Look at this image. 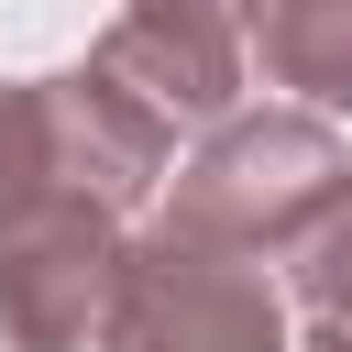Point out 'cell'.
Instances as JSON below:
<instances>
[{"mask_svg":"<svg viewBox=\"0 0 352 352\" xmlns=\"http://www.w3.org/2000/svg\"><path fill=\"white\" fill-rule=\"evenodd\" d=\"M176 154V121L154 99H132L99 55L66 77H11L0 99V220L44 209V198H88V209H132Z\"/></svg>","mask_w":352,"mask_h":352,"instance_id":"1","label":"cell"},{"mask_svg":"<svg viewBox=\"0 0 352 352\" xmlns=\"http://www.w3.org/2000/svg\"><path fill=\"white\" fill-rule=\"evenodd\" d=\"M352 187V154L308 121V110H253V121H220L187 165H176V198H165V231L209 242V253H297L330 198Z\"/></svg>","mask_w":352,"mask_h":352,"instance_id":"2","label":"cell"},{"mask_svg":"<svg viewBox=\"0 0 352 352\" xmlns=\"http://www.w3.org/2000/svg\"><path fill=\"white\" fill-rule=\"evenodd\" d=\"M99 352H297V341H286V308H275L264 264L209 253L187 231H143L121 253Z\"/></svg>","mask_w":352,"mask_h":352,"instance_id":"3","label":"cell"},{"mask_svg":"<svg viewBox=\"0 0 352 352\" xmlns=\"http://www.w3.org/2000/svg\"><path fill=\"white\" fill-rule=\"evenodd\" d=\"M121 209L88 198H44L22 220H0V341L11 352H77L110 319L121 286Z\"/></svg>","mask_w":352,"mask_h":352,"instance_id":"4","label":"cell"},{"mask_svg":"<svg viewBox=\"0 0 352 352\" xmlns=\"http://www.w3.org/2000/svg\"><path fill=\"white\" fill-rule=\"evenodd\" d=\"M253 33H264V0H121V22L99 33V66L154 99L165 121H242V88H253Z\"/></svg>","mask_w":352,"mask_h":352,"instance_id":"5","label":"cell"},{"mask_svg":"<svg viewBox=\"0 0 352 352\" xmlns=\"http://www.w3.org/2000/svg\"><path fill=\"white\" fill-rule=\"evenodd\" d=\"M253 55H264V77L297 88L308 110H352V0H264Z\"/></svg>","mask_w":352,"mask_h":352,"instance_id":"6","label":"cell"},{"mask_svg":"<svg viewBox=\"0 0 352 352\" xmlns=\"http://www.w3.org/2000/svg\"><path fill=\"white\" fill-rule=\"evenodd\" d=\"M286 275H297V297L319 308V319H352V187L330 198V220L286 253Z\"/></svg>","mask_w":352,"mask_h":352,"instance_id":"7","label":"cell"},{"mask_svg":"<svg viewBox=\"0 0 352 352\" xmlns=\"http://www.w3.org/2000/svg\"><path fill=\"white\" fill-rule=\"evenodd\" d=\"M297 352H352V319H319V330H308Z\"/></svg>","mask_w":352,"mask_h":352,"instance_id":"8","label":"cell"}]
</instances>
